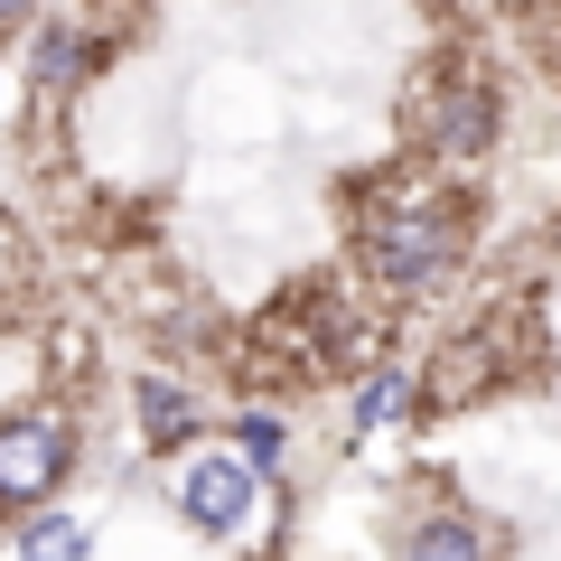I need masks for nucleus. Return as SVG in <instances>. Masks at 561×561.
I'll return each instance as SVG.
<instances>
[{
    "label": "nucleus",
    "instance_id": "nucleus-11",
    "mask_svg": "<svg viewBox=\"0 0 561 561\" xmlns=\"http://www.w3.org/2000/svg\"><path fill=\"white\" fill-rule=\"evenodd\" d=\"M28 10H38V0H0V28H10V20H28Z\"/></svg>",
    "mask_w": 561,
    "mask_h": 561
},
{
    "label": "nucleus",
    "instance_id": "nucleus-3",
    "mask_svg": "<svg viewBox=\"0 0 561 561\" xmlns=\"http://www.w3.org/2000/svg\"><path fill=\"white\" fill-rule=\"evenodd\" d=\"M179 524L206 542H253V515H262V478L234 459V449H187L179 468Z\"/></svg>",
    "mask_w": 561,
    "mask_h": 561
},
{
    "label": "nucleus",
    "instance_id": "nucleus-2",
    "mask_svg": "<svg viewBox=\"0 0 561 561\" xmlns=\"http://www.w3.org/2000/svg\"><path fill=\"white\" fill-rule=\"evenodd\" d=\"M76 478V412H0V515H38Z\"/></svg>",
    "mask_w": 561,
    "mask_h": 561
},
{
    "label": "nucleus",
    "instance_id": "nucleus-1",
    "mask_svg": "<svg viewBox=\"0 0 561 561\" xmlns=\"http://www.w3.org/2000/svg\"><path fill=\"white\" fill-rule=\"evenodd\" d=\"M459 253H468L459 197H412V206H393V216L365 225V262H375V280H383V290H402V300L440 290V280L459 272Z\"/></svg>",
    "mask_w": 561,
    "mask_h": 561
},
{
    "label": "nucleus",
    "instance_id": "nucleus-8",
    "mask_svg": "<svg viewBox=\"0 0 561 561\" xmlns=\"http://www.w3.org/2000/svg\"><path fill=\"white\" fill-rule=\"evenodd\" d=\"M225 440H234V459L253 468V478H280V468H290V421L280 412H234V431H225Z\"/></svg>",
    "mask_w": 561,
    "mask_h": 561
},
{
    "label": "nucleus",
    "instance_id": "nucleus-5",
    "mask_svg": "<svg viewBox=\"0 0 561 561\" xmlns=\"http://www.w3.org/2000/svg\"><path fill=\"white\" fill-rule=\"evenodd\" d=\"M431 140H440L449 160H478L486 140H496V94L486 84H440L431 94Z\"/></svg>",
    "mask_w": 561,
    "mask_h": 561
},
{
    "label": "nucleus",
    "instance_id": "nucleus-6",
    "mask_svg": "<svg viewBox=\"0 0 561 561\" xmlns=\"http://www.w3.org/2000/svg\"><path fill=\"white\" fill-rule=\"evenodd\" d=\"M131 412H140V440L160 449V459H169V449H187V440L206 431V412H197L169 375H140V383H131Z\"/></svg>",
    "mask_w": 561,
    "mask_h": 561
},
{
    "label": "nucleus",
    "instance_id": "nucleus-7",
    "mask_svg": "<svg viewBox=\"0 0 561 561\" xmlns=\"http://www.w3.org/2000/svg\"><path fill=\"white\" fill-rule=\"evenodd\" d=\"M10 561H94V515H28L20 542H10Z\"/></svg>",
    "mask_w": 561,
    "mask_h": 561
},
{
    "label": "nucleus",
    "instance_id": "nucleus-9",
    "mask_svg": "<svg viewBox=\"0 0 561 561\" xmlns=\"http://www.w3.org/2000/svg\"><path fill=\"white\" fill-rule=\"evenodd\" d=\"M412 402V365H375V375L356 383V402H346V421H356V440H375L383 421Z\"/></svg>",
    "mask_w": 561,
    "mask_h": 561
},
{
    "label": "nucleus",
    "instance_id": "nucleus-4",
    "mask_svg": "<svg viewBox=\"0 0 561 561\" xmlns=\"http://www.w3.org/2000/svg\"><path fill=\"white\" fill-rule=\"evenodd\" d=\"M393 561H496V534L459 505H440V515H412L393 534Z\"/></svg>",
    "mask_w": 561,
    "mask_h": 561
},
{
    "label": "nucleus",
    "instance_id": "nucleus-10",
    "mask_svg": "<svg viewBox=\"0 0 561 561\" xmlns=\"http://www.w3.org/2000/svg\"><path fill=\"white\" fill-rule=\"evenodd\" d=\"M76 76H84V28H38V84L57 94Z\"/></svg>",
    "mask_w": 561,
    "mask_h": 561
}]
</instances>
